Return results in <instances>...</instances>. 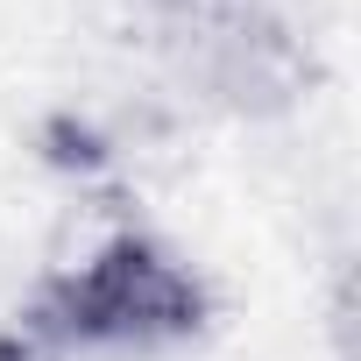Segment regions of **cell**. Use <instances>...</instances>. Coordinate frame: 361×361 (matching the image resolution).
<instances>
[{"mask_svg":"<svg viewBox=\"0 0 361 361\" xmlns=\"http://www.w3.org/2000/svg\"><path fill=\"white\" fill-rule=\"evenodd\" d=\"M213 326V283L149 227H106L50 262L15 305L8 347L22 361H149Z\"/></svg>","mask_w":361,"mask_h":361,"instance_id":"6da1fadb","label":"cell"},{"mask_svg":"<svg viewBox=\"0 0 361 361\" xmlns=\"http://www.w3.org/2000/svg\"><path fill=\"white\" fill-rule=\"evenodd\" d=\"M156 57L227 114H283L312 85V57L262 0H135Z\"/></svg>","mask_w":361,"mask_h":361,"instance_id":"7a4b0ae2","label":"cell"}]
</instances>
